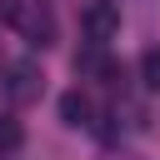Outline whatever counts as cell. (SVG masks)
Instances as JSON below:
<instances>
[{
	"label": "cell",
	"mask_w": 160,
	"mask_h": 160,
	"mask_svg": "<svg viewBox=\"0 0 160 160\" xmlns=\"http://www.w3.org/2000/svg\"><path fill=\"white\" fill-rule=\"evenodd\" d=\"M0 20H5L10 30H20V40H25L30 50H50L55 35H60L55 10L40 5V0H0Z\"/></svg>",
	"instance_id": "cell-1"
},
{
	"label": "cell",
	"mask_w": 160,
	"mask_h": 160,
	"mask_svg": "<svg viewBox=\"0 0 160 160\" xmlns=\"http://www.w3.org/2000/svg\"><path fill=\"white\" fill-rule=\"evenodd\" d=\"M0 90H5L10 105H35L45 95V70L35 60H15V65H5V85Z\"/></svg>",
	"instance_id": "cell-2"
},
{
	"label": "cell",
	"mask_w": 160,
	"mask_h": 160,
	"mask_svg": "<svg viewBox=\"0 0 160 160\" xmlns=\"http://www.w3.org/2000/svg\"><path fill=\"white\" fill-rule=\"evenodd\" d=\"M80 35H85L90 45H110V40L120 35V5H115V0H85V10H80Z\"/></svg>",
	"instance_id": "cell-3"
},
{
	"label": "cell",
	"mask_w": 160,
	"mask_h": 160,
	"mask_svg": "<svg viewBox=\"0 0 160 160\" xmlns=\"http://www.w3.org/2000/svg\"><path fill=\"white\" fill-rule=\"evenodd\" d=\"M60 120H65L70 130H90V125H95V100H90L85 90H65V95H60Z\"/></svg>",
	"instance_id": "cell-4"
},
{
	"label": "cell",
	"mask_w": 160,
	"mask_h": 160,
	"mask_svg": "<svg viewBox=\"0 0 160 160\" xmlns=\"http://www.w3.org/2000/svg\"><path fill=\"white\" fill-rule=\"evenodd\" d=\"M20 145H25V130H20L10 115H0V155H15Z\"/></svg>",
	"instance_id": "cell-5"
},
{
	"label": "cell",
	"mask_w": 160,
	"mask_h": 160,
	"mask_svg": "<svg viewBox=\"0 0 160 160\" xmlns=\"http://www.w3.org/2000/svg\"><path fill=\"white\" fill-rule=\"evenodd\" d=\"M140 80H145V90H155V95H160V45L140 55Z\"/></svg>",
	"instance_id": "cell-6"
}]
</instances>
